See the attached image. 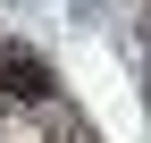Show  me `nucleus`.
<instances>
[{
	"label": "nucleus",
	"mask_w": 151,
	"mask_h": 143,
	"mask_svg": "<svg viewBox=\"0 0 151 143\" xmlns=\"http://www.w3.org/2000/svg\"><path fill=\"white\" fill-rule=\"evenodd\" d=\"M50 84H59V76H50V59H42V51H25V42H0V93H9V101L42 110V101H50Z\"/></svg>",
	"instance_id": "1"
}]
</instances>
